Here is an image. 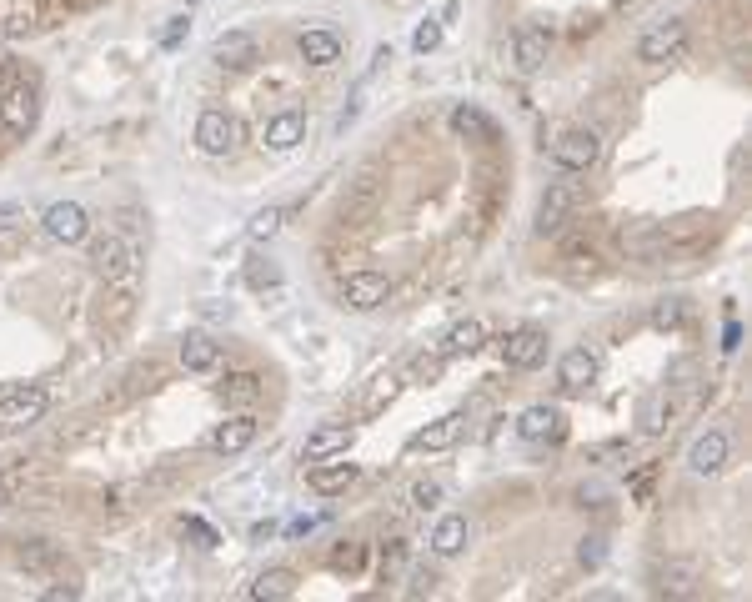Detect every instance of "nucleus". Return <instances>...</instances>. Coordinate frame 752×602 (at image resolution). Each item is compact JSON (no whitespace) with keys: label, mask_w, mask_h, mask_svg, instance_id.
Instances as JSON below:
<instances>
[{"label":"nucleus","mask_w":752,"mask_h":602,"mask_svg":"<svg viewBox=\"0 0 752 602\" xmlns=\"http://www.w3.org/2000/svg\"><path fill=\"white\" fill-rule=\"evenodd\" d=\"M91 266L106 276V286H116V291H136V281H141V251H136V241L131 236H121V231H101L96 241H91Z\"/></svg>","instance_id":"f257e3e1"},{"label":"nucleus","mask_w":752,"mask_h":602,"mask_svg":"<svg viewBox=\"0 0 752 602\" xmlns=\"http://www.w3.org/2000/svg\"><path fill=\"white\" fill-rule=\"evenodd\" d=\"M41 121V81L36 76H16L6 91H0V131L11 141H26Z\"/></svg>","instance_id":"f03ea898"},{"label":"nucleus","mask_w":752,"mask_h":602,"mask_svg":"<svg viewBox=\"0 0 752 602\" xmlns=\"http://www.w3.org/2000/svg\"><path fill=\"white\" fill-rule=\"evenodd\" d=\"M16 567L36 582H61L66 592H81V567L56 547V542H21L16 547Z\"/></svg>","instance_id":"7ed1b4c3"},{"label":"nucleus","mask_w":752,"mask_h":602,"mask_svg":"<svg viewBox=\"0 0 752 602\" xmlns=\"http://www.w3.org/2000/svg\"><path fill=\"white\" fill-rule=\"evenodd\" d=\"M552 166L557 171H567V176H582V171H592L597 161H602V136L592 131V126H567L557 141H552Z\"/></svg>","instance_id":"20e7f679"},{"label":"nucleus","mask_w":752,"mask_h":602,"mask_svg":"<svg viewBox=\"0 0 752 602\" xmlns=\"http://www.w3.org/2000/svg\"><path fill=\"white\" fill-rule=\"evenodd\" d=\"M46 407H51L46 387H16L11 397H0V437L31 432V427L46 417Z\"/></svg>","instance_id":"39448f33"},{"label":"nucleus","mask_w":752,"mask_h":602,"mask_svg":"<svg viewBox=\"0 0 752 602\" xmlns=\"http://www.w3.org/2000/svg\"><path fill=\"white\" fill-rule=\"evenodd\" d=\"M577 206H582V186H577V181H552V186L542 191V201H537V221H532L537 236H557Z\"/></svg>","instance_id":"423d86ee"},{"label":"nucleus","mask_w":752,"mask_h":602,"mask_svg":"<svg viewBox=\"0 0 752 602\" xmlns=\"http://www.w3.org/2000/svg\"><path fill=\"white\" fill-rule=\"evenodd\" d=\"M41 231L61 246H81L91 236V211L81 201H51L46 216H41Z\"/></svg>","instance_id":"0eeeda50"},{"label":"nucleus","mask_w":752,"mask_h":602,"mask_svg":"<svg viewBox=\"0 0 752 602\" xmlns=\"http://www.w3.org/2000/svg\"><path fill=\"white\" fill-rule=\"evenodd\" d=\"M196 146H201L206 156H231V151L241 146V121H236L231 111H221V106L201 111V121H196Z\"/></svg>","instance_id":"6e6552de"},{"label":"nucleus","mask_w":752,"mask_h":602,"mask_svg":"<svg viewBox=\"0 0 752 602\" xmlns=\"http://www.w3.org/2000/svg\"><path fill=\"white\" fill-rule=\"evenodd\" d=\"M687 51V21H662V26H652L642 41H637V61L642 66H667V61H677Z\"/></svg>","instance_id":"1a4fd4ad"},{"label":"nucleus","mask_w":752,"mask_h":602,"mask_svg":"<svg viewBox=\"0 0 752 602\" xmlns=\"http://www.w3.org/2000/svg\"><path fill=\"white\" fill-rule=\"evenodd\" d=\"M341 301L351 312H376V307H387L392 301V281L382 271H351L341 281Z\"/></svg>","instance_id":"9d476101"},{"label":"nucleus","mask_w":752,"mask_h":602,"mask_svg":"<svg viewBox=\"0 0 752 602\" xmlns=\"http://www.w3.org/2000/svg\"><path fill=\"white\" fill-rule=\"evenodd\" d=\"M547 56H552V31L547 26H517V36H512V66H517V76H537L547 66Z\"/></svg>","instance_id":"9b49d317"},{"label":"nucleus","mask_w":752,"mask_h":602,"mask_svg":"<svg viewBox=\"0 0 752 602\" xmlns=\"http://www.w3.org/2000/svg\"><path fill=\"white\" fill-rule=\"evenodd\" d=\"M502 362H507L512 372H532V367H542V362H547V332H537V327H517V332H507V337H502Z\"/></svg>","instance_id":"f8f14e48"},{"label":"nucleus","mask_w":752,"mask_h":602,"mask_svg":"<svg viewBox=\"0 0 752 602\" xmlns=\"http://www.w3.org/2000/svg\"><path fill=\"white\" fill-rule=\"evenodd\" d=\"M517 437L522 442H562L567 437V412L552 407V402H537L517 417Z\"/></svg>","instance_id":"ddd939ff"},{"label":"nucleus","mask_w":752,"mask_h":602,"mask_svg":"<svg viewBox=\"0 0 752 602\" xmlns=\"http://www.w3.org/2000/svg\"><path fill=\"white\" fill-rule=\"evenodd\" d=\"M356 442V427L351 422H326L316 432H306L301 442V462H326V457H346V447Z\"/></svg>","instance_id":"4468645a"},{"label":"nucleus","mask_w":752,"mask_h":602,"mask_svg":"<svg viewBox=\"0 0 752 602\" xmlns=\"http://www.w3.org/2000/svg\"><path fill=\"white\" fill-rule=\"evenodd\" d=\"M211 61H216L221 71H251V66L261 61V46H256L251 31H226V36H216Z\"/></svg>","instance_id":"2eb2a0df"},{"label":"nucleus","mask_w":752,"mask_h":602,"mask_svg":"<svg viewBox=\"0 0 752 602\" xmlns=\"http://www.w3.org/2000/svg\"><path fill=\"white\" fill-rule=\"evenodd\" d=\"M356 477H361V467H356V462L326 457V462H311V472H306V487H311L316 497H341L346 487H356Z\"/></svg>","instance_id":"dca6fc26"},{"label":"nucleus","mask_w":752,"mask_h":602,"mask_svg":"<svg viewBox=\"0 0 752 602\" xmlns=\"http://www.w3.org/2000/svg\"><path fill=\"white\" fill-rule=\"evenodd\" d=\"M301 136H306V116H301L296 106L276 111V116L261 126V146H266V151H276V156L296 151V146H301Z\"/></svg>","instance_id":"f3484780"},{"label":"nucleus","mask_w":752,"mask_h":602,"mask_svg":"<svg viewBox=\"0 0 752 602\" xmlns=\"http://www.w3.org/2000/svg\"><path fill=\"white\" fill-rule=\"evenodd\" d=\"M597 372H602L597 352H592V347H572V352H562V362H557V387H562V392H587V387L597 382Z\"/></svg>","instance_id":"a211bd4d"},{"label":"nucleus","mask_w":752,"mask_h":602,"mask_svg":"<svg viewBox=\"0 0 752 602\" xmlns=\"http://www.w3.org/2000/svg\"><path fill=\"white\" fill-rule=\"evenodd\" d=\"M256 432H261V422H256L251 412H236V417H226V422L211 432V452H216V457H241V452L256 442Z\"/></svg>","instance_id":"6ab92c4d"},{"label":"nucleus","mask_w":752,"mask_h":602,"mask_svg":"<svg viewBox=\"0 0 752 602\" xmlns=\"http://www.w3.org/2000/svg\"><path fill=\"white\" fill-rule=\"evenodd\" d=\"M687 467L697 472V477H717L722 467H727V432H702L692 447H687Z\"/></svg>","instance_id":"aec40b11"},{"label":"nucleus","mask_w":752,"mask_h":602,"mask_svg":"<svg viewBox=\"0 0 752 602\" xmlns=\"http://www.w3.org/2000/svg\"><path fill=\"white\" fill-rule=\"evenodd\" d=\"M181 367L196 372V377L221 372V342L206 337V332H186V342H181Z\"/></svg>","instance_id":"412c9836"},{"label":"nucleus","mask_w":752,"mask_h":602,"mask_svg":"<svg viewBox=\"0 0 752 602\" xmlns=\"http://www.w3.org/2000/svg\"><path fill=\"white\" fill-rule=\"evenodd\" d=\"M296 51H301L306 66H336V61H341V36L326 31V26H311V31H301Z\"/></svg>","instance_id":"4be33fe9"},{"label":"nucleus","mask_w":752,"mask_h":602,"mask_svg":"<svg viewBox=\"0 0 752 602\" xmlns=\"http://www.w3.org/2000/svg\"><path fill=\"white\" fill-rule=\"evenodd\" d=\"M487 347V322L482 317H467V322H457V327H447V337H442V357L452 362V357H472V352H482Z\"/></svg>","instance_id":"5701e85b"},{"label":"nucleus","mask_w":752,"mask_h":602,"mask_svg":"<svg viewBox=\"0 0 752 602\" xmlns=\"http://www.w3.org/2000/svg\"><path fill=\"white\" fill-rule=\"evenodd\" d=\"M462 427H467V417H462V412H447V417H437L432 427H422L407 447H412V452H447V447L462 437Z\"/></svg>","instance_id":"b1692460"},{"label":"nucleus","mask_w":752,"mask_h":602,"mask_svg":"<svg viewBox=\"0 0 752 602\" xmlns=\"http://www.w3.org/2000/svg\"><path fill=\"white\" fill-rule=\"evenodd\" d=\"M692 582H697V562H687V557L652 567V592H662V597H682V592H692Z\"/></svg>","instance_id":"393cba45"},{"label":"nucleus","mask_w":752,"mask_h":602,"mask_svg":"<svg viewBox=\"0 0 752 602\" xmlns=\"http://www.w3.org/2000/svg\"><path fill=\"white\" fill-rule=\"evenodd\" d=\"M246 597H251V602H286V597H296V572H291V567H266V572L246 587Z\"/></svg>","instance_id":"a878e982"},{"label":"nucleus","mask_w":752,"mask_h":602,"mask_svg":"<svg viewBox=\"0 0 752 602\" xmlns=\"http://www.w3.org/2000/svg\"><path fill=\"white\" fill-rule=\"evenodd\" d=\"M467 537H472L467 517H462V512H447V517L432 527V552H437V557H457V552L467 547Z\"/></svg>","instance_id":"bb28decb"},{"label":"nucleus","mask_w":752,"mask_h":602,"mask_svg":"<svg viewBox=\"0 0 752 602\" xmlns=\"http://www.w3.org/2000/svg\"><path fill=\"white\" fill-rule=\"evenodd\" d=\"M452 131L462 141H497V121L487 111H477V106H457L452 111Z\"/></svg>","instance_id":"cd10ccee"},{"label":"nucleus","mask_w":752,"mask_h":602,"mask_svg":"<svg viewBox=\"0 0 752 602\" xmlns=\"http://www.w3.org/2000/svg\"><path fill=\"white\" fill-rule=\"evenodd\" d=\"M31 462L26 457H16V462H0V507H11V502H21V492H26V482H31Z\"/></svg>","instance_id":"c85d7f7f"},{"label":"nucleus","mask_w":752,"mask_h":602,"mask_svg":"<svg viewBox=\"0 0 752 602\" xmlns=\"http://www.w3.org/2000/svg\"><path fill=\"white\" fill-rule=\"evenodd\" d=\"M261 392H266V387H261V377H256V372H231V377L221 382V397H226L231 407H251Z\"/></svg>","instance_id":"c756f323"},{"label":"nucleus","mask_w":752,"mask_h":602,"mask_svg":"<svg viewBox=\"0 0 752 602\" xmlns=\"http://www.w3.org/2000/svg\"><path fill=\"white\" fill-rule=\"evenodd\" d=\"M672 412H677V402H672L667 392H657V397L642 407V432H647V437L667 432V427H672Z\"/></svg>","instance_id":"7c9ffc66"},{"label":"nucleus","mask_w":752,"mask_h":602,"mask_svg":"<svg viewBox=\"0 0 752 602\" xmlns=\"http://www.w3.org/2000/svg\"><path fill=\"white\" fill-rule=\"evenodd\" d=\"M286 216H291L286 206H266V211H256V216H251V226H246V231H251V241H271V236L286 226Z\"/></svg>","instance_id":"2f4dec72"},{"label":"nucleus","mask_w":752,"mask_h":602,"mask_svg":"<svg viewBox=\"0 0 752 602\" xmlns=\"http://www.w3.org/2000/svg\"><path fill=\"white\" fill-rule=\"evenodd\" d=\"M442 482L437 477H427V482H412V492H407V507H417V512H432L437 502H442Z\"/></svg>","instance_id":"473e14b6"},{"label":"nucleus","mask_w":752,"mask_h":602,"mask_svg":"<svg viewBox=\"0 0 752 602\" xmlns=\"http://www.w3.org/2000/svg\"><path fill=\"white\" fill-rule=\"evenodd\" d=\"M402 572H407V542L392 537V542L382 547V582H397Z\"/></svg>","instance_id":"72a5a7b5"},{"label":"nucleus","mask_w":752,"mask_h":602,"mask_svg":"<svg viewBox=\"0 0 752 602\" xmlns=\"http://www.w3.org/2000/svg\"><path fill=\"white\" fill-rule=\"evenodd\" d=\"M26 221H31V211L21 201H0V236H16Z\"/></svg>","instance_id":"f704fd0d"},{"label":"nucleus","mask_w":752,"mask_h":602,"mask_svg":"<svg viewBox=\"0 0 752 602\" xmlns=\"http://www.w3.org/2000/svg\"><path fill=\"white\" fill-rule=\"evenodd\" d=\"M437 46H442V26H437V21H422V26L412 31V51L427 56V51H437Z\"/></svg>","instance_id":"c9c22d12"},{"label":"nucleus","mask_w":752,"mask_h":602,"mask_svg":"<svg viewBox=\"0 0 752 602\" xmlns=\"http://www.w3.org/2000/svg\"><path fill=\"white\" fill-rule=\"evenodd\" d=\"M361 557H366V552H361V542H346V547H336V552H331V567H336V572H356V567H361Z\"/></svg>","instance_id":"e433bc0d"},{"label":"nucleus","mask_w":752,"mask_h":602,"mask_svg":"<svg viewBox=\"0 0 752 602\" xmlns=\"http://www.w3.org/2000/svg\"><path fill=\"white\" fill-rule=\"evenodd\" d=\"M677 322H682V301H677V296L662 301V307L652 312V327H657V332H667V327H677Z\"/></svg>","instance_id":"4c0bfd02"},{"label":"nucleus","mask_w":752,"mask_h":602,"mask_svg":"<svg viewBox=\"0 0 752 602\" xmlns=\"http://www.w3.org/2000/svg\"><path fill=\"white\" fill-rule=\"evenodd\" d=\"M186 31H191V16H171V26L161 31V46L171 51V46H181L186 41Z\"/></svg>","instance_id":"58836bf2"},{"label":"nucleus","mask_w":752,"mask_h":602,"mask_svg":"<svg viewBox=\"0 0 752 602\" xmlns=\"http://www.w3.org/2000/svg\"><path fill=\"white\" fill-rule=\"evenodd\" d=\"M181 527H186V537H196V547H216V532H211L201 517H186Z\"/></svg>","instance_id":"ea45409f"},{"label":"nucleus","mask_w":752,"mask_h":602,"mask_svg":"<svg viewBox=\"0 0 752 602\" xmlns=\"http://www.w3.org/2000/svg\"><path fill=\"white\" fill-rule=\"evenodd\" d=\"M397 397V377H382V387H376L371 392V402H366V412H376V407H382V402H392Z\"/></svg>","instance_id":"a19ab883"},{"label":"nucleus","mask_w":752,"mask_h":602,"mask_svg":"<svg viewBox=\"0 0 752 602\" xmlns=\"http://www.w3.org/2000/svg\"><path fill=\"white\" fill-rule=\"evenodd\" d=\"M246 281H251V286H276L281 276H276V266H261V261H256V266L246 271Z\"/></svg>","instance_id":"79ce46f5"},{"label":"nucleus","mask_w":752,"mask_h":602,"mask_svg":"<svg viewBox=\"0 0 752 602\" xmlns=\"http://www.w3.org/2000/svg\"><path fill=\"white\" fill-rule=\"evenodd\" d=\"M602 552H607V547H602V537H587L577 557H582V567H597V562H602Z\"/></svg>","instance_id":"37998d69"},{"label":"nucleus","mask_w":752,"mask_h":602,"mask_svg":"<svg viewBox=\"0 0 752 602\" xmlns=\"http://www.w3.org/2000/svg\"><path fill=\"white\" fill-rule=\"evenodd\" d=\"M437 587V572H417L412 577V597H422V592H432Z\"/></svg>","instance_id":"c03bdc74"},{"label":"nucleus","mask_w":752,"mask_h":602,"mask_svg":"<svg viewBox=\"0 0 752 602\" xmlns=\"http://www.w3.org/2000/svg\"><path fill=\"white\" fill-rule=\"evenodd\" d=\"M16 76H21V71H16V61H11V56H0V91H6Z\"/></svg>","instance_id":"a18cd8bd"},{"label":"nucleus","mask_w":752,"mask_h":602,"mask_svg":"<svg viewBox=\"0 0 752 602\" xmlns=\"http://www.w3.org/2000/svg\"><path fill=\"white\" fill-rule=\"evenodd\" d=\"M316 522H321V517H296L286 532H291V537H306V532H316Z\"/></svg>","instance_id":"49530a36"},{"label":"nucleus","mask_w":752,"mask_h":602,"mask_svg":"<svg viewBox=\"0 0 752 602\" xmlns=\"http://www.w3.org/2000/svg\"><path fill=\"white\" fill-rule=\"evenodd\" d=\"M647 487H652V467H647V472H642V477L632 482V492H637V497H647Z\"/></svg>","instance_id":"de8ad7c7"},{"label":"nucleus","mask_w":752,"mask_h":602,"mask_svg":"<svg viewBox=\"0 0 752 602\" xmlns=\"http://www.w3.org/2000/svg\"><path fill=\"white\" fill-rule=\"evenodd\" d=\"M612 6H617V11H632V6H642V0H612Z\"/></svg>","instance_id":"09e8293b"}]
</instances>
